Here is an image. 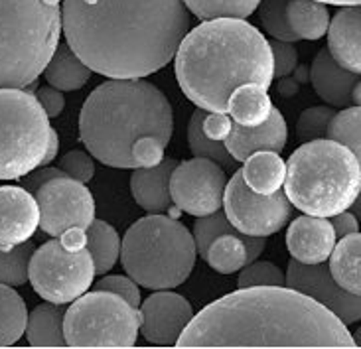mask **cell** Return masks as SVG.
I'll return each instance as SVG.
<instances>
[{"mask_svg":"<svg viewBox=\"0 0 361 349\" xmlns=\"http://www.w3.org/2000/svg\"><path fill=\"white\" fill-rule=\"evenodd\" d=\"M227 113L233 116V123L239 125H263L273 113V101L264 87L257 83H245L231 93L227 103Z\"/></svg>","mask_w":361,"mask_h":349,"instance_id":"d4e9b609","label":"cell"},{"mask_svg":"<svg viewBox=\"0 0 361 349\" xmlns=\"http://www.w3.org/2000/svg\"><path fill=\"white\" fill-rule=\"evenodd\" d=\"M298 89H300V83L294 78H290V75L281 78V81H279V93L284 95V97H294L298 93Z\"/></svg>","mask_w":361,"mask_h":349,"instance_id":"7dc6e473","label":"cell"},{"mask_svg":"<svg viewBox=\"0 0 361 349\" xmlns=\"http://www.w3.org/2000/svg\"><path fill=\"white\" fill-rule=\"evenodd\" d=\"M87 249L93 257L95 274H105L121 257V237L107 221L93 219L87 227Z\"/></svg>","mask_w":361,"mask_h":349,"instance_id":"f1b7e54d","label":"cell"},{"mask_svg":"<svg viewBox=\"0 0 361 349\" xmlns=\"http://www.w3.org/2000/svg\"><path fill=\"white\" fill-rule=\"evenodd\" d=\"M58 148H59V140H58V133L56 130H51V136H49V145H48V152H46V158H44V162L42 166H48L56 154H58Z\"/></svg>","mask_w":361,"mask_h":349,"instance_id":"c3c4849f","label":"cell"},{"mask_svg":"<svg viewBox=\"0 0 361 349\" xmlns=\"http://www.w3.org/2000/svg\"><path fill=\"white\" fill-rule=\"evenodd\" d=\"M61 36V0H0V89L32 85Z\"/></svg>","mask_w":361,"mask_h":349,"instance_id":"8992f818","label":"cell"},{"mask_svg":"<svg viewBox=\"0 0 361 349\" xmlns=\"http://www.w3.org/2000/svg\"><path fill=\"white\" fill-rule=\"evenodd\" d=\"M174 130L166 95L142 79H115L99 85L79 115V136L93 158L111 168H135L130 148L140 136L164 145Z\"/></svg>","mask_w":361,"mask_h":349,"instance_id":"277c9868","label":"cell"},{"mask_svg":"<svg viewBox=\"0 0 361 349\" xmlns=\"http://www.w3.org/2000/svg\"><path fill=\"white\" fill-rule=\"evenodd\" d=\"M39 227L49 237H59L69 229H83L95 219V202L83 182L69 176L51 178L36 192Z\"/></svg>","mask_w":361,"mask_h":349,"instance_id":"7c38bea8","label":"cell"},{"mask_svg":"<svg viewBox=\"0 0 361 349\" xmlns=\"http://www.w3.org/2000/svg\"><path fill=\"white\" fill-rule=\"evenodd\" d=\"M28 310L18 292L8 284H0V348L12 345L24 336Z\"/></svg>","mask_w":361,"mask_h":349,"instance_id":"83f0119b","label":"cell"},{"mask_svg":"<svg viewBox=\"0 0 361 349\" xmlns=\"http://www.w3.org/2000/svg\"><path fill=\"white\" fill-rule=\"evenodd\" d=\"M95 264L83 229H69L32 252L28 281L44 300L71 304L91 288Z\"/></svg>","mask_w":361,"mask_h":349,"instance_id":"9c48e42d","label":"cell"},{"mask_svg":"<svg viewBox=\"0 0 361 349\" xmlns=\"http://www.w3.org/2000/svg\"><path fill=\"white\" fill-rule=\"evenodd\" d=\"M204 116L205 111H195L192 118H190V126H188V142H190V150L195 158H205L212 160L215 164H219L225 172H233L237 170V160L229 154V150L221 145L219 140H214L204 133Z\"/></svg>","mask_w":361,"mask_h":349,"instance_id":"4dcf8cb0","label":"cell"},{"mask_svg":"<svg viewBox=\"0 0 361 349\" xmlns=\"http://www.w3.org/2000/svg\"><path fill=\"white\" fill-rule=\"evenodd\" d=\"M324 4H336V6H360L361 0H320Z\"/></svg>","mask_w":361,"mask_h":349,"instance_id":"f907efd6","label":"cell"},{"mask_svg":"<svg viewBox=\"0 0 361 349\" xmlns=\"http://www.w3.org/2000/svg\"><path fill=\"white\" fill-rule=\"evenodd\" d=\"M269 44H271V51H273L274 79L293 75V71L298 66V51L293 46V42L273 39Z\"/></svg>","mask_w":361,"mask_h":349,"instance_id":"60d3db41","label":"cell"},{"mask_svg":"<svg viewBox=\"0 0 361 349\" xmlns=\"http://www.w3.org/2000/svg\"><path fill=\"white\" fill-rule=\"evenodd\" d=\"M286 286L310 296L324 308L336 314L348 326L361 320V296L343 290L334 281L328 264H304V262L290 261L286 272Z\"/></svg>","mask_w":361,"mask_h":349,"instance_id":"5bb4252c","label":"cell"},{"mask_svg":"<svg viewBox=\"0 0 361 349\" xmlns=\"http://www.w3.org/2000/svg\"><path fill=\"white\" fill-rule=\"evenodd\" d=\"M336 115L332 107H310L304 111L296 123V136L302 142L324 138L328 133V125Z\"/></svg>","mask_w":361,"mask_h":349,"instance_id":"8d00e7d4","label":"cell"},{"mask_svg":"<svg viewBox=\"0 0 361 349\" xmlns=\"http://www.w3.org/2000/svg\"><path fill=\"white\" fill-rule=\"evenodd\" d=\"M59 168L73 180H79L83 184H87L89 180L95 174V164H93V158L83 152V150H71L68 154L61 158Z\"/></svg>","mask_w":361,"mask_h":349,"instance_id":"ab89813d","label":"cell"},{"mask_svg":"<svg viewBox=\"0 0 361 349\" xmlns=\"http://www.w3.org/2000/svg\"><path fill=\"white\" fill-rule=\"evenodd\" d=\"M239 288H251V286H284L286 284V276L283 271L273 264V262H251L243 267V271L239 274Z\"/></svg>","mask_w":361,"mask_h":349,"instance_id":"74e56055","label":"cell"},{"mask_svg":"<svg viewBox=\"0 0 361 349\" xmlns=\"http://www.w3.org/2000/svg\"><path fill=\"white\" fill-rule=\"evenodd\" d=\"M352 101L357 105V107H361V79L355 83V87H353Z\"/></svg>","mask_w":361,"mask_h":349,"instance_id":"816d5d0a","label":"cell"},{"mask_svg":"<svg viewBox=\"0 0 361 349\" xmlns=\"http://www.w3.org/2000/svg\"><path fill=\"white\" fill-rule=\"evenodd\" d=\"M328 51L343 69L361 75V8L343 6L328 26Z\"/></svg>","mask_w":361,"mask_h":349,"instance_id":"d6986e66","label":"cell"},{"mask_svg":"<svg viewBox=\"0 0 361 349\" xmlns=\"http://www.w3.org/2000/svg\"><path fill=\"white\" fill-rule=\"evenodd\" d=\"M293 73H294V79H296L300 85H302V83H306V81H310V69L308 68H302V66L298 68V66H296V69H294Z\"/></svg>","mask_w":361,"mask_h":349,"instance_id":"681fc988","label":"cell"},{"mask_svg":"<svg viewBox=\"0 0 361 349\" xmlns=\"http://www.w3.org/2000/svg\"><path fill=\"white\" fill-rule=\"evenodd\" d=\"M49 116L36 95L0 89V180H20L42 166L51 136Z\"/></svg>","mask_w":361,"mask_h":349,"instance_id":"ba28073f","label":"cell"},{"mask_svg":"<svg viewBox=\"0 0 361 349\" xmlns=\"http://www.w3.org/2000/svg\"><path fill=\"white\" fill-rule=\"evenodd\" d=\"M221 235H239V231L229 224V219L225 217L224 212L217 209L215 214L200 217L194 225V241L197 255L204 257L205 251L209 249V245Z\"/></svg>","mask_w":361,"mask_h":349,"instance_id":"d590c367","label":"cell"},{"mask_svg":"<svg viewBox=\"0 0 361 349\" xmlns=\"http://www.w3.org/2000/svg\"><path fill=\"white\" fill-rule=\"evenodd\" d=\"M261 0H184L185 8L200 20L247 18Z\"/></svg>","mask_w":361,"mask_h":349,"instance_id":"1f68e13d","label":"cell"},{"mask_svg":"<svg viewBox=\"0 0 361 349\" xmlns=\"http://www.w3.org/2000/svg\"><path fill=\"white\" fill-rule=\"evenodd\" d=\"M63 304H39L28 316L26 336L32 348H66L63 336Z\"/></svg>","mask_w":361,"mask_h":349,"instance_id":"603a6c76","label":"cell"},{"mask_svg":"<svg viewBox=\"0 0 361 349\" xmlns=\"http://www.w3.org/2000/svg\"><path fill=\"white\" fill-rule=\"evenodd\" d=\"M360 81L357 73H352L343 69L328 48L322 49L312 61L310 68V83L314 85V91L320 97L332 105V107H348L352 103V93L355 83Z\"/></svg>","mask_w":361,"mask_h":349,"instance_id":"ffe728a7","label":"cell"},{"mask_svg":"<svg viewBox=\"0 0 361 349\" xmlns=\"http://www.w3.org/2000/svg\"><path fill=\"white\" fill-rule=\"evenodd\" d=\"M178 348H355L336 314L286 286L239 288L192 318Z\"/></svg>","mask_w":361,"mask_h":349,"instance_id":"7a4b0ae2","label":"cell"},{"mask_svg":"<svg viewBox=\"0 0 361 349\" xmlns=\"http://www.w3.org/2000/svg\"><path fill=\"white\" fill-rule=\"evenodd\" d=\"M36 251L34 243H20L12 249H0V284L22 286L28 281V267L32 252Z\"/></svg>","mask_w":361,"mask_h":349,"instance_id":"836d02e7","label":"cell"},{"mask_svg":"<svg viewBox=\"0 0 361 349\" xmlns=\"http://www.w3.org/2000/svg\"><path fill=\"white\" fill-rule=\"evenodd\" d=\"M195 257L194 235L178 219L162 214L138 219L121 243L125 271L148 290L180 286L194 271Z\"/></svg>","mask_w":361,"mask_h":349,"instance_id":"52a82bcc","label":"cell"},{"mask_svg":"<svg viewBox=\"0 0 361 349\" xmlns=\"http://www.w3.org/2000/svg\"><path fill=\"white\" fill-rule=\"evenodd\" d=\"M231 126H233V121L227 116V113H209V115L205 113L204 133L209 138L224 142L229 135V130H231Z\"/></svg>","mask_w":361,"mask_h":349,"instance_id":"7bdbcfd3","label":"cell"},{"mask_svg":"<svg viewBox=\"0 0 361 349\" xmlns=\"http://www.w3.org/2000/svg\"><path fill=\"white\" fill-rule=\"evenodd\" d=\"M249 235H221L205 251V262L219 274H233L247 267V241Z\"/></svg>","mask_w":361,"mask_h":349,"instance_id":"f546056e","label":"cell"},{"mask_svg":"<svg viewBox=\"0 0 361 349\" xmlns=\"http://www.w3.org/2000/svg\"><path fill=\"white\" fill-rule=\"evenodd\" d=\"M164 148L166 145L157 136H140L130 148L135 168H154L164 160Z\"/></svg>","mask_w":361,"mask_h":349,"instance_id":"f35d334b","label":"cell"},{"mask_svg":"<svg viewBox=\"0 0 361 349\" xmlns=\"http://www.w3.org/2000/svg\"><path fill=\"white\" fill-rule=\"evenodd\" d=\"M38 101L39 105L44 107V111L48 113V116H59L61 111L66 107V97L61 95V91L56 87H42L38 91Z\"/></svg>","mask_w":361,"mask_h":349,"instance_id":"f6af8a7d","label":"cell"},{"mask_svg":"<svg viewBox=\"0 0 361 349\" xmlns=\"http://www.w3.org/2000/svg\"><path fill=\"white\" fill-rule=\"evenodd\" d=\"M224 207L229 224L239 233L253 237L279 233L293 215V204L283 190L271 195L257 194L245 184L241 170L225 185Z\"/></svg>","mask_w":361,"mask_h":349,"instance_id":"8fae6325","label":"cell"},{"mask_svg":"<svg viewBox=\"0 0 361 349\" xmlns=\"http://www.w3.org/2000/svg\"><path fill=\"white\" fill-rule=\"evenodd\" d=\"M138 333V308L107 290L79 296L63 318V336L69 348H133Z\"/></svg>","mask_w":361,"mask_h":349,"instance_id":"30bf717a","label":"cell"},{"mask_svg":"<svg viewBox=\"0 0 361 349\" xmlns=\"http://www.w3.org/2000/svg\"><path fill=\"white\" fill-rule=\"evenodd\" d=\"M336 231L332 221L316 215H300L286 233V249L294 261L304 264L326 262L336 247Z\"/></svg>","mask_w":361,"mask_h":349,"instance_id":"e0dca14e","label":"cell"},{"mask_svg":"<svg viewBox=\"0 0 361 349\" xmlns=\"http://www.w3.org/2000/svg\"><path fill=\"white\" fill-rule=\"evenodd\" d=\"M353 343H355L357 348H361V328L355 331V336H353Z\"/></svg>","mask_w":361,"mask_h":349,"instance_id":"db71d44e","label":"cell"},{"mask_svg":"<svg viewBox=\"0 0 361 349\" xmlns=\"http://www.w3.org/2000/svg\"><path fill=\"white\" fill-rule=\"evenodd\" d=\"M97 290H107L113 292V294H117L121 298H125V300L130 304V306H135L138 308L140 306V290H138V284L130 276H105V278H101L97 282Z\"/></svg>","mask_w":361,"mask_h":349,"instance_id":"b9f144b4","label":"cell"},{"mask_svg":"<svg viewBox=\"0 0 361 349\" xmlns=\"http://www.w3.org/2000/svg\"><path fill=\"white\" fill-rule=\"evenodd\" d=\"M286 16L298 39H320L330 26L328 8L320 0H290Z\"/></svg>","mask_w":361,"mask_h":349,"instance_id":"4316f807","label":"cell"},{"mask_svg":"<svg viewBox=\"0 0 361 349\" xmlns=\"http://www.w3.org/2000/svg\"><path fill=\"white\" fill-rule=\"evenodd\" d=\"M176 160H162L154 168H138L130 178V190L137 204L150 214H164L172 205L170 178Z\"/></svg>","mask_w":361,"mask_h":349,"instance_id":"44dd1931","label":"cell"},{"mask_svg":"<svg viewBox=\"0 0 361 349\" xmlns=\"http://www.w3.org/2000/svg\"><path fill=\"white\" fill-rule=\"evenodd\" d=\"M227 174L219 164L205 158H194L174 168L170 178L172 204L188 215L204 217L224 205Z\"/></svg>","mask_w":361,"mask_h":349,"instance_id":"4fadbf2b","label":"cell"},{"mask_svg":"<svg viewBox=\"0 0 361 349\" xmlns=\"http://www.w3.org/2000/svg\"><path fill=\"white\" fill-rule=\"evenodd\" d=\"M140 333L157 345H176L188 324L194 318L190 302L174 292L160 290L140 302Z\"/></svg>","mask_w":361,"mask_h":349,"instance_id":"9a60e30c","label":"cell"},{"mask_svg":"<svg viewBox=\"0 0 361 349\" xmlns=\"http://www.w3.org/2000/svg\"><path fill=\"white\" fill-rule=\"evenodd\" d=\"M328 269L343 290L361 296V233H352L336 243Z\"/></svg>","mask_w":361,"mask_h":349,"instance_id":"cb8c5ba5","label":"cell"},{"mask_svg":"<svg viewBox=\"0 0 361 349\" xmlns=\"http://www.w3.org/2000/svg\"><path fill=\"white\" fill-rule=\"evenodd\" d=\"M288 138V126L279 109L273 107L271 116L263 125L245 126L233 123L229 135L225 138V148L233 156L237 162H245L255 152L269 150V152H281L286 146Z\"/></svg>","mask_w":361,"mask_h":349,"instance_id":"ac0fdd59","label":"cell"},{"mask_svg":"<svg viewBox=\"0 0 361 349\" xmlns=\"http://www.w3.org/2000/svg\"><path fill=\"white\" fill-rule=\"evenodd\" d=\"M44 78L59 91H78L91 79V68H87L69 46H58L44 69Z\"/></svg>","mask_w":361,"mask_h":349,"instance_id":"484cf974","label":"cell"},{"mask_svg":"<svg viewBox=\"0 0 361 349\" xmlns=\"http://www.w3.org/2000/svg\"><path fill=\"white\" fill-rule=\"evenodd\" d=\"M326 136L350 148L361 164V107H345L334 115Z\"/></svg>","mask_w":361,"mask_h":349,"instance_id":"d6a6232c","label":"cell"},{"mask_svg":"<svg viewBox=\"0 0 361 349\" xmlns=\"http://www.w3.org/2000/svg\"><path fill=\"white\" fill-rule=\"evenodd\" d=\"M245 184L253 192L263 195H271L279 190H283L284 178H286V164L279 156V152L261 150L255 152L245 160L243 170Z\"/></svg>","mask_w":361,"mask_h":349,"instance_id":"7402d4cb","label":"cell"},{"mask_svg":"<svg viewBox=\"0 0 361 349\" xmlns=\"http://www.w3.org/2000/svg\"><path fill=\"white\" fill-rule=\"evenodd\" d=\"M288 2L290 0H261L257 6L264 32H269L274 39H281V42L298 39V36L294 34L288 24V16H286Z\"/></svg>","mask_w":361,"mask_h":349,"instance_id":"e575fe53","label":"cell"},{"mask_svg":"<svg viewBox=\"0 0 361 349\" xmlns=\"http://www.w3.org/2000/svg\"><path fill=\"white\" fill-rule=\"evenodd\" d=\"M59 176H68L61 168H48V166H42V168H36L32 170L30 174L22 176L20 182H22V188H26L30 194H36L39 190V185L46 184L51 178H59Z\"/></svg>","mask_w":361,"mask_h":349,"instance_id":"ee69618b","label":"cell"},{"mask_svg":"<svg viewBox=\"0 0 361 349\" xmlns=\"http://www.w3.org/2000/svg\"><path fill=\"white\" fill-rule=\"evenodd\" d=\"M332 227L336 231V237L342 239V237H348L352 233L360 231V221L355 214H350L348 209L345 212H340V214L332 215Z\"/></svg>","mask_w":361,"mask_h":349,"instance_id":"bcb514c9","label":"cell"},{"mask_svg":"<svg viewBox=\"0 0 361 349\" xmlns=\"http://www.w3.org/2000/svg\"><path fill=\"white\" fill-rule=\"evenodd\" d=\"M174 69L185 97L209 113H227L231 93L245 83L269 89L274 79L271 44L243 18L205 20L188 32Z\"/></svg>","mask_w":361,"mask_h":349,"instance_id":"3957f363","label":"cell"},{"mask_svg":"<svg viewBox=\"0 0 361 349\" xmlns=\"http://www.w3.org/2000/svg\"><path fill=\"white\" fill-rule=\"evenodd\" d=\"M39 227V207L36 197L26 188L2 185L0 188V249H12L30 237Z\"/></svg>","mask_w":361,"mask_h":349,"instance_id":"2e32d148","label":"cell"},{"mask_svg":"<svg viewBox=\"0 0 361 349\" xmlns=\"http://www.w3.org/2000/svg\"><path fill=\"white\" fill-rule=\"evenodd\" d=\"M353 214H355V217L357 219H361V188H360V194H357V197H355V202H353Z\"/></svg>","mask_w":361,"mask_h":349,"instance_id":"f5cc1de1","label":"cell"},{"mask_svg":"<svg viewBox=\"0 0 361 349\" xmlns=\"http://www.w3.org/2000/svg\"><path fill=\"white\" fill-rule=\"evenodd\" d=\"M61 28L91 71L140 79L176 56L190 10L184 0H63Z\"/></svg>","mask_w":361,"mask_h":349,"instance_id":"6da1fadb","label":"cell"},{"mask_svg":"<svg viewBox=\"0 0 361 349\" xmlns=\"http://www.w3.org/2000/svg\"><path fill=\"white\" fill-rule=\"evenodd\" d=\"M360 188V160L332 138L304 142L288 158L284 194L306 215L332 217L350 209Z\"/></svg>","mask_w":361,"mask_h":349,"instance_id":"5b68a950","label":"cell"}]
</instances>
